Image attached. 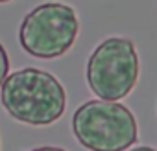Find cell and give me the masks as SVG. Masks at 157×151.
<instances>
[{
    "label": "cell",
    "mask_w": 157,
    "mask_h": 151,
    "mask_svg": "<svg viewBox=\"0 0 157 151\" xmlns=\"http://www.w3.org/2000/svg\"><path fill=\"white\" fill-rule=\"evenodd\" d=\"M8 76H10V57H8L6 48L0 42V89H2L4 81L8 79Z\"/></svg>",
    "instance_id": "cell-5"
},
{
    "label": "cell",
    "mask_w": 157,
    "mask_h": 151,
    "mask_svg": "<svg viewBox=\"0 0 157 151\" xmlns=\"http://www.w3.org/2000/svg\"><path fill=\"white\" fill-rule=\"evenodd\" d=\"M139 81V55L126 37L102 41L87 61V83L104 101L126 98Z\"/></svg>",
    "instance_id": "cell-3"
},
{
    "label": "cell",
    "mask_w": 157,
    "mask_h": 151,
    "mask_svg": "<svg viewBox=\"0 0 157 151\" xmlns=\"http://www.w3.org/2000/svg\"><path fill=\"white\" fill-rule=\"evenodd\" d=\"M72 131L89 151H124L139 138L133 112L117 101L89 100L76 109Z\"/></svg>",
    "instance_id": "cell-2"
},
{
    "label": "cell",
    "mask_w": 157,
    "mask_h": 151,
    "mask_svg": "<svg viewBox=\"0 0 157 151\" xmlns=\"http://www.w3.org/2000/svg\"><path fill=\"white\" fill-rule=\"evenodd\" d=\"M0 101L6 112L19 122L50 125L63 116L67 92L54 74L28 66L8 76L0 89Z\"/></svg>",
    "instance_id": "cell-1"
},
{
    "label": "cell",
    "mask_w": 157,
    "mask_h": 151,
    "mask_svg": "<svg viewBox=\"0 0 157 151\" xmlns=\"http://www.w3.org/2000/svg\"><path fill=\"white\" fill-rule=\"evenodd\" d=\"M30 151H65V149H61V147H54V145H41V147L30 149Z\"/></svg>",
    "instance_id": "cell-6"
},
{
    "label": "cell",
    "mask_w": 157,
    "mask_h": 151,
    "mask_svg": "<svg viewBox=\"0 0 157 151\" xmlns=\"http://www.w3.org/2000/svg\"><path fill=\"white\" fill-rule=\"evenodd\" d=\"M80 31L76 11L59 2L33 8L19 30L21 46L33 57L56 59L67 53Z\"/></svg>",
    "instance_id": "cell-4"
},
{
    "label": "cell",
    "mask_w": 157,
    "mask_h": 151,
    "mask_svg": "<svg viewBox=\"0 0 157 151\" xmlns=\"http://www.w3.org/2000/svg\"><path fill=\"white\" fill-rule=\"evenodd\" d=\"M129 151H157V149L148 147V145H140V147H133V149H129Z\"/></svg>",
    "instance_id": "cell-7"
}]
</instances>
